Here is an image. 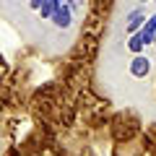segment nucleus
<instances>
[{
    "label": "nucleus",
    "mask_w": 156,
    "mask_h": 156,
    "mask_svg": "<svg viewBox=\"0 0 156 156\" xmlns=\"http://www.w3.org/2000/svg\"><path fill=\"white\" fill-rule=\"evenodd\" d=\"M138 34H140V39H143V44H151L154 37H156V16H148V18H146L143 26L138 29Z\"/></svg>",
    "instance_id": "3"
},
{
    "label": "nucleus",
    "mask_w": 156,
    "mask_h": 156,
    "mask_svg": "<svg viewBox=\"0 0 156 156\" xmlns=\"http://www.w3.org/2000/svg\"><path fill=\"white\" fill-rule=\"evenodd\" d=\"M42 3H44V0H29V8H31V11H39Z\"/></svg>",
    "instance_id": "7"
},
{
    "label": "nucleus",
    "mask_w": 156,
    "mask_h": 156,
    "mask_svg": "<svg viewBox=\"0 0 156 156\" xmlns=\"http://www.w3.org/2000/svg\"><path fill=\"white\" fill-rule=\"evenodd\" d=\"M143 21H146V13H143V8H135V11H130V13H128V23H125L128 34L138 31V29L143 26Z\"/></svg>",
    "instance_id": "4"
},
{
    "label": "nucleus",
    "mask_w": 156,
    "mask_h": 156,
    "mask_svg": "<svg viewBox=\"0 0 156 156\" xmlns=\"http://www.w3.org/2000/svg\"><path fill=\"white\" fill-rule=\"evenodd\" d=\"M50 3H55V5H62V3H65V0H50Z\"/></svg>",
    "instance_id": "8"
},
{
    "label": "nucleus",
    "mask_w": 156,
    "mask_h": 156,
    "mask_svg": "<svg viewBox=\"0 0 156 156\" xmlns=\"http://www.w3.org/2000/svg\"><path fill=\"white\" fill-rule=\"evenodd\" d=\"M55 3H50V0H44V3H42V8H39V16L42 18H52V13H55Z\"/></svg>",
    "instance_id": "6"
},
{
    "label": "nucleus",
    "mask_w": 156,
    "mask_h": 156,
    "mask_svg": "<svg viewBox=\"0 0 156 156\" xmlns=\"http://www.w3.org/2000/svg\"><path fill=\"white\" fill-rule=\"evenodd\" d=\"M68 3H70V5H76V3H78V0H68Z\"/></svg>",
    "instance_id": "9"
},
{
    "label": "nucleus",
    "mask_w": 156,
    "mask_h": 156,
    "mask_svg": "<svg viewBox=\"0 0 156 156\" xmlns=\"http://www.w3.org/2000/svg\"><path fill=\"white\" fill-rule=\"evenodd\" d=\"M140 3H148V0H140Z\"/></svg>",
    "instance_id": "11"
},
{
    "label": "nucleus",
    "mask_w": 156,
    "mask_h": 156,
    "mask_svg": "<svg viewBox=\"0 0 156 156\" xmlns=\"http://www.w3.org/2000/svg\"><path fill=\"white\" fill-rule=\"evenodd\" d=\"M50 21L55 23L57 29H68V26L73 23V5H65V3H62V5H57Z\"/></svg>",
    "instance_id": "1"
},
{
    "label": "nucleus",
    "mask_w": 156,
    "mask_h": 156,
    "mask_svg": "<svg viewBox=\"0 0 156 156\" xmlns=\"http://www.w3.org/2000/svg\"><path fill=\"white\" fill-rule=\"evenodd\" d=\"M151 44H154V47H156V37H154V42H151Z\"/></svg>",
    "instance_id": "10"
},
{
    "label": "nucleus",
    "mask_w": 156,
    "mask_h": 156,
    "mask_svg": "<svg viewBox=\"0 0 156 156\" xmlns=\"http://www.w3.org/2000/svg\"><path fill=\"white\" fill-rule=\"evenodd\" d=\"M148 70H151L148 57H146L143 52H138V55L130 60V76H133V78H146V76H148Z\"/></svg>",
    "instance_id": "2"
},
{
    "label": "nucleus",
    "mask_w": 156,
    "mask_h": 156,
    "mask_svg": "<svg viewBox=\"0 0 156 156\" xmlns=\"http://www.w3.org/2000/svg\"><path fill=\"white\" fill-rule=\"evenodd\" d=\"M143 39H140V34L138 31H133V34H130V37H128V50L130 52H133V55H138V52H143Z\"/></svg>",
    "instance_id": "5"
}]
</instances>
